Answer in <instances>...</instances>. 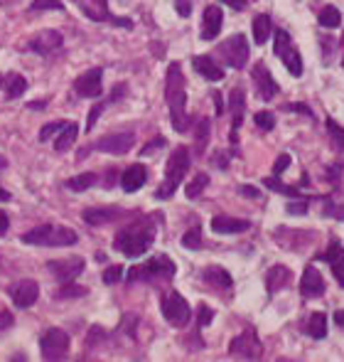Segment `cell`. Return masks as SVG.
<instances>
[{"label":"cell","mask_w":344,"mask_h":362,"mask_svg":"<svg viewBox=\"0 0 344 362\" xmlns=\"http://www.w3.org/2000/svg\"><path fill=\"white\" fill-rule=\"evenodd\" d=\"M317 20H320L322 28H339V23H342V12L337 10L334 6H325L320 10V15H317Z\"/></svg>","instance_id":"34"},{"label":"cell","mask_w":344,"mask_h":362,"mask_svg":"<svg viewBox=\"0 0 344 362\" xmlns=\"http://www.w3.org/2000/svg\"><path fill=\"white\" fill-rule=\"evenodd\" d=\"M224 25V10L219 6H207L205 8V18H202V40H214L219 32H222Z\"/></svg>","instance_id":"19"},{"label":"cell","mask_w":344,"mask_h":362,"mask_svg":"<svg viewBox=\"0 0 344 362\" xmlns=\"http://www.w3.org/2000/svg\"><path fill=\"white\" fill-rule=\"evenodd\" d=\"M251 79L253 84H256L258 89V96H261L263 101H271L278 94V84H275V79L271 76V70L263 62H256L251 70Z\"/></svg>","instance_id":"15"},{"label":"cell","mask_w":344,"mask_h":362,"mask_svg":"<svg viewBox=\"0 0 344 362\" xmlns=\"http://www.w3.org/2000/svg\"><path fill=\"white\" fill-rule=\"evenodd\" d=\"M249 227H251V222H249V220H239V217L219 215L211 220V232L216 234H241Z\"/></svg>","instance_id":"23"},{"label":"cell","mask_w":344,"mask_h":362,"mask_svg":"<svg viewBox=\"0 0 344 362\" xmlns=\"http://www.w3.org/2000/svg\"><path fill=\"white\" fill-rule=\"evenodd\" d=\"M148 180V173L146 168L140 163H133L130 168L123 170V175H121V187L126 190V193H138L140 187L146 185Z\"/></svg>","instance_id":"25"},{"label":"cell","mask_w":344,"mask_h":362,"mask_svg":"<svg viewBox=\"0 0 344 362\" xmlns=\"http://www.w3.org/2000/svg\"><path fill=\"white\" fill-rule=\"evenodd\" d=\"M32 12H42V10H65V3L62 0H32L30 6Z\"/></svg>","instance_id":"40"},{"label":"cell","mask_w":344,"mask_h":362,"mask_svg":"<svg viewBox=\"0 0 344 362\" xmlns=\"http://www.w3.org/2000/svg\"><path fill=\"white\" fill-rule=\"evenodd\" d=\"M160 310H163L165 321L175 328L187 326V323H190V316H192L190 304H187L177 291H170V293H163V296H160Z\"/></svg>","instance_id":"6"},{"label":"cell","mask_w":344,"mask_h":362,"mask_svg":"<svg viewBox=\"0 0 344 362\" xmlns=\"http://www.w3.org/2000/svg\"><path fill=\"white\" fill-rule=\"evenodd\" d=\"M8 229H10V220H8V215L3 210H0V237H5Z\"/></svg>","instance_id":"54"},{"label":"cell","mask_w":344,"mask_h":362,"mask_svg":"<svg viewBox=\"0 0 344 362\" xmlns=\"http://www.w3.org/2000/svg\"><path fill=\"white\" fill-rule=\"evenodd\" d=\"M10 296H12V304L18 306V308H30V306H35V301L40 298V284L32 279L18 281L15 286H10Z\"/></svg>","instance_id":"16"},{"label":"cell","mask_w":344,"mask_h":362,"mask_svg":"<svg viewBox=\"0 0 344 362\" xmlns=\"http://www.w3.org/2000/svg\"><path fill=\"white\" fill-rule=\"evenodd\" d=\"M8 200H10V193L3 190V185H0V202H8Z\"/></svg>","instance_id":"59"},{"label":"cell","mask_w":344,"mask_h":362,"mask_svg":"<svg viewBox=\"0 0 344 362\" xmlns=\"http://www.w3.org/2000/svg\"><path fill=\"white\" fill-rule=\"evenodd\" d=\"M27 47L32 52L42 54V57H49V54L57 52L59 47H62V35H59L57 30H45V32H40Z\"/></svg>","instance_id":"20"},{"label":"cell","mask_w":344,"mask_h":362,"mask_svg":"<svg viewBox=\"0 0 344 362\" xmlns=\"http://www.w3.org/2000/svg\"><path fill=\"white\" fill-rule=\"evenodd\" d=\"M334 323L344 330V310H334Z\"/></svg>","instance_id":"56"},{"label":"cell","mask_w":344,"mask_h":362,"mask_svg":"<svg viewBox=\"0 0 344 362\" xmlns=\"http://www.w3.org/2000/svg\"><path fill=\"white\" fill-rule=\"evenodd\" d=\"M175 6L182 18H190V15H192V3H190V0H175Z\"/></svg>","instance_id":"47"},{"label":"cell","mask_w":344,"mask_h":362,"mask_svg":"<svg viewBox=\"0 0 344 362\" xmlns=\"http://www.w3.org/2000/svg\"><path fill=\"white\" fill-rule=\"evenodd\" d=\"M214 321V310L209 308V306H199V310H197V326L199 328H207L209 323Z\"/></svg>","instance_id":"42"},{"label":"cell","mask_w":344,"mask_h":362,"mask_svg":"<svg viewBox=\"0 0 344 362\" xmlns=\"http://www.w3.org/2000/svg\"><path fill=\"white\" fill-rule=\"evenodd\" d=\"M76 136H79V126H76V123H65V129L59 131L57 138H54V148H57L59 153L69 151V148L74 146Z\"/></svg>","instance_id":"30"},{"label":"cell","mask_w":344,"mask_h":362,"mask_svg":"<svg viewBox=\"0 0 344 362\" xmlns=\"http://www.w3.org/2000/svg\"><path fill=\"white\" fill-rule=\"evenodd\" d=\"M123 276V266H118V264H113V266H108V269L104 271V284H116V281H121Z\"/></svg>","instance_id":"44"},{"label":"cell","mask_w":344,"mask_h":362,"mask_svg":"<svg viewBox=\"0 0 344 362\" xmlns=\"http://www.w3.org/2000/svg\"><path fill=\"white\" fill-rule=\"evenodd\" d=\"M155 242V227L150 222H140V224H128V227H121L113 237V246L121 251L123 257L138 259L143 257L148 249Z\"/></svg>","instance_id":"2"},{"label":"cell","mask_w":344,"mask_h":362,"mask_svg":"<svg viewBox=\"0 0 344 362\" xmlns=\"http://www.w3.org/2000/svg\"><path fill=\"white\" fill-rule=\"evenodd\" d=\"M239 193L244 195V198H251V200L261 198V193H258V190H256L253 185H241V187H239Z\"/></svg>","instance_id":"51"},{"label":"cell","mask_w":344,"mask_h":362,"mask_svg":"<svg viewBox=\"0 0 344 362\" xmlns=\"http://www.w3.org/2000/svg\"><path fill=\"white\" fill-rule=\"evenodd\" d=\"M165 101L170 106V121L177 134H187L192 126V118L187 114V89L185 76H182L180 62H172L168 67V79H165Z\"/></svg>","instance_id":"1"},{"label":"cell","mask_w":344,"mask_h":362,"mask_svg":"<svg viewBox=\"0 0 344 362\" xmlns=\"http://www.w3.org/2000/svg\"><path fill=\"white\" fill-rule=\"evenodd\" d=\"M271 32H273L271 15H256V18H253V42H256V45H266Z\"/></svg>","instance_id":"29"},{"label":"cell","mask_w":344,"mask_h":362,"mask_svg":"<svg viewBox=\"0 0 344 362\" xmlns=\"http://www.w3.org/2000/svg\"><path fill=\"white\" fill-rule=\"evenodd\" d=\"M47 266H49V271H52L54 279L62 281V284H69V281H74L76 276L84 271V259L82 257L59 259V262H49Z\"/></svg>","instance_id":"14"},{"label":"cell","mask_w":344,"mask_h":362,"mask_svg":"<svg viewBox=\"0 0 344 362\" xmlns=\"http://www.w3.org/2000/svg\"><path fill=\"white\" fill-rule=\"evenodd\" d=\"M202 281H205L207 286L222 288V291H227V288L233 286L231 274H229L227 269H222V266H207V269L202 271Z\"/></svg>","instance_id":"27"},{"label":"cell","mask_w":344,"mask_h":362,"mask_svg":"<svg viewBox=\"0 0 344 362\" xmlns=\"http://www.w3.org/2000/svg\"><path fill=\"white\" fill-rule=\"evenodd\" d=\"M308 204H310V200H300V202H290V204H288V212H290V215H305V212H308Z\"/></svg>","instance_id":"46"},{"label":"cell","mask_w":344,"mask_h":362,"mask_svg":"<svg viewBox=\"0 0 344 362\" xmlns=\"http://www.w3.org/2000/svg\"><path fill=\"white\" fill-rule=\"evenodd\" d=\"M175 262L165 254L152 257L150 262H146L143 266H133L128 274V281H150V279H172L175 276Z\"/></svg>","instance_id":"5"},{"label":"cell","mask_w":344,"mask_h":362,"mask_svg":"<svg viewBox=\"0 0 344 362\" xmlns=\"http://www.w3.org/2000/svg\"><path fill=\"white\" fill-rule=\"evenodd\" d=\"M69 296H87V288H62V291H59V298H69Z\"/></svg>","instance_id":"50"},{"label":"cell","mask_w":344,"mask_h":362,"mask_svg":"<svg viewBox=\"0 0 344 362\" xmlns=\"http://www.w3.org/2000/svg\"><path fill=\"white\" fill-rule=\"evenodd\" d=\"M40 350L45 360H62L69 352V335L62 328H49L40 338Z\"/></svg>","instance_id":"9"},{"label":"cell","mask_w":344,"mask_h":362,"mask_svg":"<svg viewBox=\"0 0 344 362\" xmlns=\"http://www.w3.org/2000/svg\"><path fill=\"white\" fill-rule=\"evenodd\" d=\"M65 123H67V121H54V123H47L45 129L40 131V140H49V138H52V136H57L59 131L65 129Z\"/></svg>","instance_id":"43"},{"label":"cell","mask_w":344,"mask_h":362,"mask_svg":"<svg viewBox=\"0 0 344 362\" xmlns=\"http://www.w3.org/2000/svg\"><path fill=\"white\" fill-rule=\"evenodd\" d=\"M322 262L330 264V269H332V276L337 279V284L344 288V244L339 239H332L330 242V249L322 254Z\"/></svg>","instance_id":"18"},{"label":"cell","mask_w":344,"mask_h":362,"mask_svg":"<svg viewBox=\"0 0 344 362\" xmlns=\"http://www.w3.org/2000/svg\"><path fill=\"white\" fill-rule=\"evenodd\" d=\"M300 293L305 298H317L325 293V279L315 266H308L303 271V279H300Z\"/></svg>","instance_id":"21"},{"label":"cell","mask_w":344,"mask_h":362,"mask_svg":"<svg viewBox=\"0 0 344 362\" xmlns=\"http://www.w3.org/2000/svg\"><path fill=\"white\" fill-rule=\"evenodd\" d=\"M96 185V175L93 173H82V175H74L71 180H67V187H69L71 193H84L89 187Z\"/></svg>","instance_id":"35"},{"label":"cell","mask_w":344,"mask_h":362,"mask_svg":"<svg viewBox=\"0 0 344 362\" xmlns=\"http://www.w3.org/2000/svg\"><path fill=\"white\" fill-rule=\"evenodd\" d=\"M322 45H325V65L332 59V47L337 45L334 40H330V37H322Z\"/></svg>","instance_id":"52"},{"label":"cell","mask_w":344,"mask_h":362,"mask_svg":"<svg viewBox=\"0 0 344 362\" xmlns=\"http://www.w3.org/2000/svg\"><path fill=\"white\" fill-rule=\"evenodd\" d=\"M288 168H290V156L283 153V156H278V160H275V165H273V175H283Z\"/></svg>","instance_id":"45"},{"label":"cell","mask_w":344,"mask_h":362,"mask_svg":"<svg viewBox=\"0 0 344 362\" xmlns=\"http://www.w3.org/2000/svg\"><path fill=\"white\" fill-rule=\"evenodd\" d=\"M305 330H308L310 338H315V340L325 338V335H327V316H325V313H312Z\"/></svg>","instance_id":"33"},{"label":"cell","mask_w":344,"mask_h":362,"mask_svg":"<svg viewBox=\"0 0 344 362\" xmlns=\"http://www.w3.org/2000/svg\"><path fill=\"white\" fill-rule=\"evenodd\" d=\"M283 109H286V111L305 114V116H310V118H312V111H310V109H308V106H305V104H286V106H283Z\"/></svg>","instance_id":"49"},{"label":"cell","mask_w":344,"mask_h":362,"mask_svg":"<svg viewBox=\"0 0 344 362\" xmlns=\"http://www.w3.org/2000/svg\"><path fill=\"white\" fill-rule=\"evenodd\" d=\"M219 54L224 57L231 70H244L246 62H249V40L244 35H231L229 40H224L219 45Z\"/></svg>","instance_id":"8"},{"label":"cell","mask_w":344,"mask_h":362,"mask_svg":"<svg viewBox=\"0 0 344 362\" xmlns=\"http://www.w3.org/2000/svg\"><path fill=\"white\" fill-rule=\"evenodd\" d=\"M135 134L133 131H118V134H108L104 138H99L93 146H89V151H101V153H113V156H126L133 148ZM87 151V153H89Z\"/></svg>","instance_id":"11"},{"label":"cell","mask_w":344,"mask_h":362,"mask_svg":"<svg viewBox=\"0 0 344 362\" xmlns=\"http://www.w3.org/2000/svg\"><path fill=\"white\" fill-rule=\"evenodd\" d=\"M160 146H165V138H155V140H150V143H146V148L140 151V156H150L152 151H158Z\"/></svg>","instance_id":"48"},{"label":"cell","mask_w":344,"mask_h":362,"mask_svg":"<svg viewBox=\"0 0 344 362\" xmlns=\"http://www.w3.org/2000/svg\"><path fill=\"white\" fill-rule=\"evenodd\" d=\"M211 96H214V104H216V116H222L224 114V104H222V96H219V94H211Z\"/></svg>","instance_id":"55"},{"label":"cell","mask_w":344,"mask_h":362,"mask_svg":"<svg viewBox=\"0 0 344 362\" xmlns=\"http://www.w3.org/2000/svg\"><path fill=\"white\" fill-rule=\"evenodd\" d=\"M187 170H190V148L177 146L175 151H172V156H170V160H168V168H165V180H163V185H160L158 193H155V198L158 200L172 198L175 190H177V185L185 180Z\"/></svg>","instance_id":"3"},{"label":"cell","mask_w":344,"mask_h":362,"mask_svg":"<svg viewBox=\"0 0 344 362\" xmlns=\"http://www.w3.org/2000/svg\"><path fill=\"white\" fill-rule=\"evenodd\" d=\"M342 67H344V57H342Z\"/></svg>","instance_id":"60"},{"label":"cell","mask_w":344,"mask_h":362,"mask_svg":"<svg viewBox=\"0 0 344 362\" xmlns=\"http://www.w3.org/2000/svg\"><path fill=\"white\" fill-rule=\"evenodd\" d=\"M290 281H293V271L288 269V266H283V264H275V266H271L268 276H266V288H268L271 296H275V293L283 291Z\"/></svg>","instance_id":"24"},{"label":"cell","mask_w":344,"mask_h":362,"mask_svg":"<svg viewBox=\"0 0 344 362\" xmlns=\"http://www.w3.org/2000/svg\"><path fill=\"white\" fill-rule=\"evenodd\" d=\"M229 111L233 116L231 123V143L239 140V129H241V121H244V111H246V92L241 87L231 89L229 92Z\"/></svg>","instance_id":"17"},{"label":"cell","mask_w":344,"mask_h":362,"mask_svg":"<svg viewBox=\"0 0 344 362\" xmlns=\"http://www.w3.org/2000/svg\"><path fill=\"white\" fill-rule=\"evenodd\" d=\"M275 57L286 65L293 76H303V59L286 30H275Z\"/></svg>","instance_id":"7"},{"label":"cell","mask_w":344,"mask_h":362,"mask_svg":"<svg viewBox=\"0 0 344 362\" xmlns=\"http://www.w3.org/2000/svg\"><path fill=\"white\" fill-rule=\"evenodd\" d=\"M10 326H12V313L10 310H3L0 313V330H8Z\"/></svg>","instance_id":"53"},{"label":"cell","mask_w":344,"mask_h":362,"mask_svg":"<svg viewBox=\"0 0 344 362\" xmlns=\"http://www.w3.org/2000/svg\"><path fill=\"white\" fill-rule=\"evenodd\" d=\"M209 185V175L207 173H199V175H194L192 178V182L187 185V190H185V195L190 200H194V198H199V195L205 193V187Z\"/></svg>","instance_id":"36"},{"label":"cell","mask_w":344,"mask_h":362,"mask_svg":"<svg viewBox=\"0 0 344 362\" xmlns=\"http://www.w3.org/2000/svg\"><path fill=\"white\" fill-rule=\"evenodd\" d=\"M263 185L271 187L273 193L288 195V198H300V190H298V187H290V185H286V182H280L278 175H275V178H266V180H263Z\"/></svg>","instance_id":"37"},{"label":"cell","mask_w":344,"mask_h":362,"mask_svg":"<svg viewBox=\"0 0 344 362\" xmlns=\"http://www.w3.org/2000/svg\"><path fill=\"white\" fill-rule=\"evenodd\" d=\"M0 87L5 89L8 99H18L27 92V79L23 74H3L0 76Z\"/></svg>","instance_id":"28"},{"label":"cell","mask_w":344,"mask_h":362,"mask_svg":"<svg viewBox=\"0 0 344 362\" xmlns=\"http://www.w3.org/2000/svg\"><path fill=\"white\" fill-rule=\"evenodd\" d=\"M47 106V101H32V104H27V109H32V111H42Z\"/></svg>","instance_id":"57"},{"label":"cell","mask_w":344,"mask_h":362,"mask_svg":"<svg viewBox=\"0 0 344 362\" xmlns=\"http://www.w3.org/2000/svg\"><path fill=\"white\" fill-rule=\"evenodd\" d=\"M327 134L332 138V146L337 148V151H344V129L334 118H327Z\"/></svg>","instance_id":"38"},{"label":"cell","mask_w":344,"mask_h":362,"mask_svg":"<svg viewBox=\"0 0 344 362\" xmlns=\"http://www.w3.org/2000/svg\"><path fill=\"white\" fill-rule=\"evenodd\" d=\"M79 8L93 23H113L118 28H133V20L113 18L111 12H108V0H79Z\"/></svg>","instance_id":"10"},{"label":"cell","mask_w":344,"mask_h":362,"mask_svg":"<svg viewBox=\"0 0 344 362\" xmlns=\"http://www.w3.org/2000/svg\"><path fill=\"white\" fill-rule=\"evenodd\" d=\"M126 212L118 210V207H91V210H84V222L91 224V227H104V224L113 222L118 217H123Z\"/></svg>","instance_id":"22"},{"label":"cell","mask_w":344,"mask_h":362,"mask_svg":"<svg viewBox=\"0 0 344 362\" xmlns=\"http://www.w3.org/2000/svg\"><path fill=\"white\" fill-rule=\"evenodd\" d=\"M229 352L236 357H244V360H258V357L263 355V345L261 340H258L256 330L249 328V330H244L241 335H236V338L231 340V345H229Z\"/></svg>","instance_id":"12"},{"label":"cell","mask_w":344,"mask_h":362,"mask_svg":"<svg viewBox=\"0 0 344 362\" xmlns=\"http://www.w3.org/2000/svg\"><path fill=\"white\" fill-rule=\"evenodd\" d=\"M253 123H256L261 131H273L275 129V116L271 111H258L253 116Z\"/></svg>","instance_id":"41"},{"label":"cell","mask_w":344,"mask_h":362,"mask_svg":"<svg viewBox=\"0 0 344 362\" xmlns=\"http://www.w3.org/2000/svg\"><path fill=\"white\" fill-rule=\"evenodd\" d=\"M126 89H128L126 84H118L116 92H113L111 96H108V101H106V104H113V101H118L121 96H126ZM106 104H96V106L91 109V114H89V118H87V129H89V131H91L93 126H96V121H99V116H101V111L106 109Z\"/></svg>","instance_id":"31"},{"label":"cell","mask_w":344,"mask_h":362,"mask_svg":"<svg viewBox=\"0 0 344 362\" xmlns=\"http://www.w3.org/2000/svg\"><path fill=\"white\" fill-rule=\"evenodd\" d=\"M113 180H116V170H108V173H106V187H111Z\"/></svg>","instance_id":"58"},{"label":"cell","mask_w":344,"mask_h":362,"mask_svg":"<svg viewBox=\"0 0 344 362\" xmlns=\"http://www.w3.org/2000/svg\"><path fill=\"white\" fill-rule=\"evenodd\" d=\"M23 242L35 246H71L79 242V234L65 224H42V227L23 234Z\"/></svg>","instance_id":"4"},{"label":"cell","mask_w":344,"mask_h":362,"mask_svg":"<svg viewBox=\"0 0 344 362\" xmlns=\"http://www.w3.org/2000/svg\"><path fill=\"white\" fill-rule=\"evenodd\" d=\"M101 79H104V70H101V67H93V70L84 72V74L76 79L74 92L79 94L82 99H96V96L104 94V84H101Z\"/></svg>","instance_id":"13"},{"label":"cell","mask_w":344,"mask_h":362,"mask_svg":"<svg viewBox=\"0 0 344 362\" xmlns=\"http://www.w3.org/2000/svg\"><path fill=\"white\" fill-rule=\"evenodd\" d=\"M209 134H211V121L209 118H199L197 129H194V148H197V156H202L209 143Z\"/></svg>","instance_id":"32"},{"label":"cell","mask_w":344,"mask_h":362,"mask_svg":"<svg viewBox=\"0 0 344 362\" xmlns=\"http://www.w3.org/2000/svg\"><path fill=\"white\" fill-rule=\"evenodd\" d=\"M192 67L205 76V79H209V82H222L224 79V70L216 65L209 54H197V57H192Z\"/></svg>","instance_id":"26"},{"label":"cell","mask_w":344,"mask_h":362,"mask_svg":"<svg viewBox=\"0 0 344 362\" xmlns=\"http://www.w3.org/2000/svg\"><path fill=\"white\" fill-rule=\"evenodd\" d=\"M182 246L185 249H202V229L192 227L182 234Z\"/></svg>","instance_id":"39"}]
</instances>
